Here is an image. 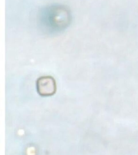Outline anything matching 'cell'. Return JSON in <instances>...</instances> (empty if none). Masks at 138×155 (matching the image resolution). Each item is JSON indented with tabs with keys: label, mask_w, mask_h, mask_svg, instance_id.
Returning a JSON list of instances; mask_svg holds the SVG:
<instances>
[{
	"label": "cell",
	"mask_w": 138,
	"mask_h": 155,
	"mask_svg": "<svg viewBox=\"0 0 138 155\" xmlns=\"http://www.w3.org/2000/svg\"><path fill=\"white\" fill-rule=\"evenodd\" d=\"M71 21V13L62 5H52L44 8L39 14V22L45 28L53 31L66 29Z\"/></svg>",
	"instance_id": "1"
},
{
	"label": "cell",
	"mask_w": 138,
	"mask_h": 155,
	"mask_svg": "<svg viewBox=\"0 0 138 155\" xmlns=\"http://www.w3.org/2000/svg\"><path fill=\"white\" fill-rule=\"evenodd\" d=\"M37 88L39 94L42 96L54 94L56 91L55 80L51 77L40 78L37 82Z\"/></svg>",
	"instance_id": "2"
}]
</instances>
